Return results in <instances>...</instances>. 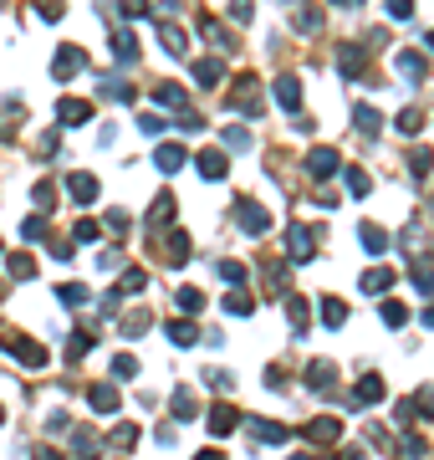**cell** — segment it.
Masks as SVG:
<instances>
[{"label": "cell", "instance_id": "8992f818", "mask_svg": "<svg viewBox=\"0 0 434 460\" xmlns=\"http://www.w3.org/2000/svg\"><path fill=\"white\" fill-rule=\"evenodd\" d=\"M179 307H189V312H194V307H205V297L194 292V286H184V292H179Z\"/></svg>", "mask_w": 434, "mask_h": 460}, {"label": "cell", "instance_id": "277c9868", "mask_svg": "<svg viewBox=\"0 0 434 460\" xmlns=\"http://www.w3.org/2000/svg\"><path fill=\"white\" fill-rule=\"evenodd\" d=\"M322 318H327V327H343V318H348V312H343V302H332V297H327V302H322Z\"/></svg>", "mask_w": 434, "mask_h": 460}, {"label": "cell", "instance_id": "30bf717a", "mask_svg": "<svg viewBox=\"0 0 434 460\" xmlns=\"http://www.w3.org/2000/svg\"><path fill=\"white\" fill-rule=\"evenodd\" d=\"M62 302H67V307H77V302H87V292H82V286H62Z\"/></svg>", "mask_w": 434, "mask_h": 460}, {"label": "cell", "instance_id": "8fae6325", "mask_svg": "<svg viewBox=\"0 0 434 460\" xmlns=\"http://www.w3.org/2000/svg\"><path fill=\"white\" fill-rule=\"evenodd\" d=\"M36 460H62L57 450H36Z\"/></svg>", "mask_w": 434, "mask_h": 460}, {"label": "cell", "instance_id": "52a82bcc", "mask_svg": "<svg viewBox=\"0 0 434 460\" xmlns=\"http://www.w3.org/2000/svg\"><path fill=\"white\" fill-rule=\"evenodd\" d=\"M113 374H117V378H133L138 363H133V358H113Z\"/></svg>", "mask_w": 434, "mask_h": 460}, {"label": "cell", "instance_id": "7a4b0ae2", "mask_svg": "<svg viewBox=\"0 0 434 460\" xmlns=\"http://www.w3.org/2000/svg\"><path fill=\"white\" fill-rule=\"evenodd\" d=\"M92 410H102V414L117 410V394H113L108 384H97V389H92Z\"/></svg>", "mask_w": 434, "mask_h": 460}, {"label": "cell", "instance_id": "ba28073f", "mask_svg": "<svg viewBox=\"0 0 434 460\" xmlns=\"http://www.w3.org/2000/svg\"><path fill=\"white\" fill-rule=\"evenodd\" d=\"M404 318H409V312H404V307H393V302L384 307V322H388V327H404Z\"/></svg>", "mask_w": 434, "mask_h": 460}, {"label": "cell", "instance_id": "5b68a950", "mask_svg": "<svg viewBox=\"0 0 434 460\" xmlns=\"http://www.w3.org/2000/svg\"><path fill=\"white\" fill-rule=\"evenodd\" d=\"M230 425H235V414H230V410H215V414H209V430H215V435H225Z\"/></svg>", "mask_w": 434, "mask_h": 460}, {"label": "cell", "instance_id": "7c38bea8", "mask_svg": "<svg viewBox=\"0 0 434 460\" xmlns=\"http://www.w3.org/2000/svg\"><path fill=\"white\" fill-rule=\"evenodd\" d=\"M194 460H225V455H220V450H205V455H194Z\"/></svg>", "mask_w": 434, "mask_h": 460}, {"label": "cell", "instance_id": "6da1fadb", "mask_svg": "<svg viewBox=\"0 0 434 460\" xmlns=\"http://www.w3.org/2000/svg\"><path fill=\"white\" fill-rule=\"evenodd\" d=\"M6 348L16 353L21 363H31V368H41V363H46V348H41V343H31V338H16V333H10V338H6Z\"/></svg>", "mask_w": 434, "mask_h": 460}, {"label": "cell", "instance_id": "3957f363", "mask_svg": "<svg viewBox=\"0 0 434 460\" xmlns=\"http://www.w3.org/2000/svg\"><path fill=\"white\" fill-rule=\"evenodd\" d=\"M312 440H317V445H332V440H337V425H332V419H317V425H312Z\"/></svg>", "mask_w": 434, "mask_h": 460}, {"label": "cell", "instance_id": "9c48e42d", "mask_svg": "<svg viewBox=\"0 0 434 460\" xmlns=\"http://www.w3.org/2000/svg\"><path fill=\"white\" fill-rule=\"evenodd\" d=\"M169 338H174V343H194V327H184V322H174V327H169Z\"/></svg>", "mask_w": 434, "mask_h": 460}]
</instances>
